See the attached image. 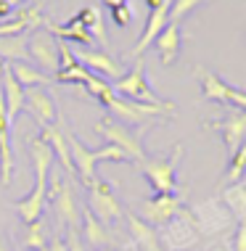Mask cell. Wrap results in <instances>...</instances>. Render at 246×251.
Returning a JSON list of instances; mask_svg holds the SVG:
<instances>
[{"mask_svg": "<svg viewBox=\"0 0 246 251\" xmlns=\"http://www.w3.org/2000/svg\"><path fill=\"white\" fill-rule=\"evenodd\" d=\"M109 114H111L114 122H119V125L125 127H135V125H154V122H162V119H169L175 117L177 106L172 100H167V103L162 106H148V103H135V100H127V98H119L114 96L111 100L106 103Z\"/></svg>", "mask_w": 246, "mask_h": 251, "instance_id": "1", "label": "cell"}, {"mask_svg": "<svg viewBox=\"0 0 246 251\" xmlns=\"http://www.w3.org/2000/svg\"><path fill=\"white\" fill-rule=\"evenodd\" d=\"M156 238H159L162 251H191L199 246L201 233H199V225H196L191 209L183 206L169 222L156 227Z\"/></svg>", "mask_w": 246, "mask_h": 251, "instance_id": "2", "label": "cell"}, {"mask_svg": "<svg viewBox=\"0 0 246 251\" xmlns=\"http://www.w3.org/2000/svg\"><path fill=\"white\" fill-rule=\"evenodd\" d=\"M183 143H175L169 156L164 159H143L140 172L148 180V185L154 188V193H177V167L183 161Z\"/></svg>", "mask_w": 246, "mask_h": 251, "instance_id": "3", "label": "cell"}, {"mask_svg": "<svg viewBox=\"0 0 246 251\" xmlns=\"http://www.w3.org/2000/svg\"><path fill=\"white\" fill-rule=\"evenodd\" d=\"M111 87H114V93H117L119 98L135 100V103H148V106L167 103V98H159L151 90V85H148V79H146V64H143V58L135 61L133 69L125 72L119 79H114Z\"/></svg>", "mask_w": 246, "mask_h": 251, "instance_id": "4", "label": "cell"}, {"mask_svg": "<svg viewBox=\"0 0 246 251\" xmlns=\"http://www.w3.org/2000/svg\"><path fill=\"white\" fill-rule=\"evenodd\" d=\"M95 135L104 138V143L117 146L119 151H125V156L130 161H138L140 164V161L146 159V151H143V146H140V135H135L130 127L114 122L111 117H104V119L95 122Z\"/></svg>", "mask_w": 246, "mask_h": 251, "instance_id": "5", "label": "cell"}, {"mask_svg": "<svg viewBox=\"0 0 246 251\" xmlns=\"http://www.w3.org/2000/svg\"><path fill=\"white\" fill-rule=\"evenodd\" d=\"M27 58L32 61V66L40 72H53L58 69V40L45 29V26H37L32 29V35L27 37Z\"/></svg>", "mask_w": 246, "mask_h": 251, "instance_id": "6", "label": "cell"}, {"mask_svg": "<svg viewBox=\"0 0 246 251\" xmlns=\"http://www.w3.org/2000/svg\"><path fill=\"white\" fill-rule=\"evenodd\" d=\"M87 191H90V201H87V212L93 217H98L104 225H111V222H117L125 217V209H122V203L114 199V188L109 185L106 180L95 177L90 185H87Z\"/></svg>", "mask_w": 246, "mask_h": 251, "instance_id": "7", "label": "cell"}, {"mask_svg": "<svg viewBox=\"0 0 246 251\" xmlns=\"http://www.w3.org/2000/svg\"><path fill=\"white\" fill-rule=\"evenodd\" d=\"M191 214H193L196 225H199L201 238H204V235L222 233V230L233 222V214L228 212V206H225L220 199H207V201L196 203V206L191 209Z\"/></svg>", "mask_w": 246, "mask_h": 251, "instance_id": "8", "label": "cell"}, {"mask_svg": "<svg viewBox=\"0 0 246 251\" xmlns=\"http://www.w3.org/2000/svg\"><path fill=\"white\" fill-rule=\"evenodd\" d=\"M180 209H183V201L177 193H154L151 199L143 201L140 220L148 222L151 227H162L164 222H169Z\"/></svg>", "mask_w": 246, "mask_h": 251, "instance_id": "9", "label": "cell"}, {"mask_svg": "<svg viewBox=\"0 0 246 251\" xmlns=\"http://www.w3.org/2000/svg\"><path fill=\"white\" fill-rule=\"evenodd\" d=\"M24 108L35 117V122L40 127H51L58 119L56 98L51 96L48 87H27L24 90Z\"/></svg>", "mask_w": 246, "mask_h": 251, "instance_id": "10", "label": "cell"}, {"mask_svg": "<svg viewBox=\"0 0 246 251\" xmlns=\"http://www.w3.org/2000/svg\"><path fill=\"white\" fill-rule=\"evenodd\" d=\"M74 58H77L80 66H85L90 74H98V77L104 79H119L122 74V64L119 61H114L111 56H109L106 50H74Z\"/></svg>", "mask_w": 246, "mask_h": 251, "instance_id": "11", "label": "cell"}, {"mask_svg": "<svg viewBox=\"0 0 246 251\" xmlns=\"http://www.w3.org/2000/svg\"><path fill=\"white\" fill-rule=\"evenodd\" d=\"M209 127L220 130L222 143H225V148H228V156L233 153L236 148H241V146L246 143V111H238V108H233V111H230L225 119L212 122Z\"/></svg>", "mask_w": 246, "mask_h": 251, "instance_id": "12", "label": "cell"}, {"mask_svg": "<svg viewBox=\"0 0 246 251\" xmlns=\"http://www.w3.org/2000/svg\"><path fill=\"white\" fill-rule=\"evenodd\" d=\"M66 143H69V153H72V164H74V172L80 175V180H82V185H90V182L98 177L95 175V151H90L82 140L77 138V135H72V132H66Z\"/></svg>", "mask_w": 246, "mask_h": 251, "instance_id": "13", "label": "cell"}, {"mask_svg": "<svg viewBox=\"0 0 246 251\" xmlns=\"http://www.w3.org/2000/svg\"><path fill=\"white\" fill-rule=\"evenodd\" d=\"M167 13H169V5H162V8H156V11H148L146 29H143V35L138 37V43H135V48L130 50V56H133V58H143V53H146V50L154 45V40L159 37V32H162L164 26L169 24Z\"/></svg>", "mask_w": 246, "mask_h": 251, "instance_id": "14", "label": "cell"}, {"mask_svg": "<svg viewBox=\"0 0 246 251\" xmlns=\"http://www.w3.org/2000/svg\"><path fill=\"white\" fill-rule=\"evenodd\" d=\"M127 217V230H130V249L133 251H162L156 227L143 222L138 214H125Z\"/></svg>", "mask_w": 246, "mask_h": 251, "instance_id": "15", "label": "cell"}, {"mask_svg": "<svg viewBox=\"0 0 246 251\" xmlns=\"http://www.w3.org/2000/svg\"><path fill=\"white\" fill-rule=\"evenodd\" d=\"M180 45H183V29H180V24H172V22L164 26V29L159 32V37L154 40V48H156V53H159L164 66H172L177 61V56H180Z\"/></svg>", "mask_w": 246, "mask_h": 251, "instance_id": "16", "label": "cell"}, {"mask_svg": "<svg viewBox=\"0 0 246 251\" xmlns=\"http://www.w3.org/2000/svg\"><path fill=\"white\" fill-rule=\"evenodd\" d=\"M193 77L201 85V96L209 103H228V82L220 74L209 72L207 66H193Z\"/></svg>", "mask_w": 246, "mask_h": 251, "instance_id": "17", "label": "cell"}, {"mask_svg": "<svg viewBox=\"0 0 246 251\" xmlns=\"http://www.w3.org/2000/svg\"><path fill=\"white\" fill-rule=\"evenodd\" d=\"M45 191H48V188H40V185H35L29 193L24 196V199H19L16 203H13V209H16L19 220H22L24 225H32V222L43 220V212H45V206H48Z\"/></svg>", "mask_w": 246, "mask_h": 251, "instance_id": "18", "label": "cell"}, {"mask_svg": "<svg viewBox=\"0 0 246 251\" xmlns=\"http://www.w3.org/2000/svg\"><path fill=\"white\" fill-rule=\"evenodd\" d=\"M27 151H29L32 167H35V185L48 188V172H51V164L56 161L51 146H48L43 138H32L29 146H27Z\"/></svg>", "mask_w": 246, "mask_h": 251, "instance_id": "19", "label": "cell"}, {"mask_svg": "<svg viewBox=\"0 0 246 251\" xmlns=\"http://www.w3.org/2000/svg\"><path fill=\"white\" fill-rule=\"evenodd\" d=\"M0 90H3V98H5V119H8V125H13V119L24 108V87L16 82V77L11 74L8 66L0 77Z\"/></svg>", "mask_w": 246, "mask_h": 251, "instance_id": "20", "label": "cell"}, {"mask_svg": "<svg viewBox=\"0 0 246 251\" xmlns=\"http://www.w3.org/2000/svg\"><path fill=\"white\" fill-rule=\"evenodd\" d=\"M40 138L51 146L53 151V159H58V164L66 169L69 175H74V164H72V153H69V143H66V132L61 130L58 125H51V127H43V135Z\"/></svg>", "mask_w": 246, "mask_h": 251, "instance_id": "21", "label": "cell"}, {"mask_svg": "<svg viewBox=\"0 0 246 251\" xmlns=\"http://www.w3.org/2000/svg\"><path fill=\"white\" fill-rule=\"evenodd\" d=\"M13 151H11V125L5 114H0V185L11 188L13 182Z\"/></svg>", "mask_w": 246, "mask_h": 251, "instance_id": "22", "label": "cell"}, {"mask_svg": "<svg viewBox=\"0 0 246 251\" xmlns=\"http://www.w3.org/2000/svg\"><path fill=\"white\" fill-rule=\"evenodd\" d=\"M80 227H82V238H85L87 246H93V249H109V243H111L109 225H104V222H101L98 217H93L87 209L80 217Z\"/></svg>", "mask_w": 246, "mask_h": 251, "instance_id": "23", "label": "cell"}, {"mask_svg": "<svg viewBox=\"0 0 246 251\" xmlns=\"http://www.w3.org/2000/svg\"><path fill=\"white\" fill-rule=\"evenodd\" d=\"M45 29L51 32L56 40H64V43H80V45H93V37L85 32V26H82V22L77 16L69 19L66 24H45Z\"/></svg>", "mask_w": 246, "mask_h": 251, "instance_id": "24", "label": "cell"}, {"mask_svg": "<svg viewBox=\"0 0 246 251\" xmlns=\"http://www.w3.org/2000/svg\"><path fill=\"white\" fill-rule=\"evenodd\" d=\"M11 74L16 77V82L24 87H48L51 85V74H45V72H40L35 69L32 64H27V61H16L13 66H8Z\"/></svg>", "mask_w": 246, "mask_h": 251, "instance_id": "25", "label": "cell"}, {"mask_svg": "<svg viewBox=\"0 0 246 251\" xmlns=\"http://www.w3.org/2000/svg\"><path fill=\"white\" fill-rule=\"evenodd\" d=\"M77 19L82 22V26H85V32L93 37V43H98L101 48H106L109 40H106V29H104V16H101V11L95 8V5H85Z\"/></svg>", "mask_w": 246, "mask_h": 251, "instance_id": "26", "label": "cell"}, {"mask_svg": "<svg viewBox=\"0 0 246 251\" xmlns=\"http://www.w3.org/2000/svg\"><path fill=\"white\" fill-rule=\"evenodd\" d=\"M220 201L228 206V212L233 214V220L246 222V182H233V185H225Z\"/></svg>", "mask_w": 246, "mask_h": 251, "instance_id": "27", "label": "cell"}, {"mask_svg": "<svg viewBox=\"0 0 246 251\" xmlns=\"http://www.w3.org/2000/svg\"><path fill=\"white\" fill-rule=\"evenodd\" d=\"M244 175H246V143H244L241 148H236V151L228 156V167H225L222 185H233V182H241Z\"/></svg>", "mask_w": 246, "mask_h": 251, "instance_id": "28", "label": "cell"}, {"mask_svg": "<svg viewBox=\"0 0 246 251\" xmlns=\"http://www.w3.org/2000/svg\"><path fill=\"white\" fill-rule=\"evenodd\" d=\"M0 58L8 61H24L27 58V37L24 35H11V37H0Z\"/></svg>", "mask_w": 246, "mask_h": 251, "instance_id": "29", "label": "cell"}, {"mask_svg": "<svg viewBox=\"0 0 246 251\" xmlns=\"http://www.w3.org/2000/svg\"><path fill=\"white\" fill-rule=\"evenodd\" d=\"M82 87H85V90L90 93L95 100H101L104 106H106L114 96H117V93H114V87H111V82H106V79H104V77H98V74H93V77L87 79V82L82 85Z\"/></svg>", "mask_w": 246, "mask_h": 251, "instance_id": "30", "label": "cell"}, {"mask_svg": "<svg viewBox=\"0 0 246 251\" xmlns=\"http://www.w3.org/2000/svg\"><path fill=\"white\" fill-rule=\"evenodd\" d=\"M27 249L32 251H40V249H48V233H45V225L43 220L27 225Z\"/></svg>", "mask_w": 246, "mask_h": 251, "instance_id": "31", "label": "cell"}, {"mask_svg": "<svg viewBox=\"0 0 246 251\" xmlns=\"http://www.w3.org/2000/svg\"><path fill=\"white\" fill-rule=\"evenodd\" d=\"M201 3H204V0H172V3H169V13H167V19H169L172 24H180L183 19H186L191 11L199 8Z\"/></svg>", "mask_w": 246, "mask_h": 251, "instance_id": "32", "label": "cell"}, {"mask_svg": "<svg viewBox=\"0 0 246 251\" xmlns=\"http://www.w3.org/2000/svg\"><path fill=\"white\" fill-rule=\"evenodd\" d=\"M93 74L85 69V66L74 64L72 69H64V72H56V82H74V85H85Z\"/></svg>", "mask_w": 246, "mask_h": 251, "instance_id": "33", "label": "cell"}, {"mask_svg": "<svg viewBox=\"0 0 246 251\" xmlns=\"http://www.w3.org/2000/svg\"><path fill=\"white\" fill-rule=\"evenodd\" d=\"M95 161H130V159L125 156V151H119L117 146L104 143L98 151H95Z\"/></svg>", "mask_w": 246, "mask_h": 251, "instance_id": "34", "label": "cell"}, {"mask_svg": "<svg viewBox=\"0 0 246 251\" xmlns=\"http://www.w3.org/2000/svg\"><path fill=\"white\" fill-rule=\"evenodd\" d=\"M27 32V24L22 22V19L13 13V16L8 19V22L0 24V37H11V35H24Z\"/></svg>", "mask_w": 246, "mask_h": 251, "instance_id": "35", "label": "cell"}, {"mask_svg": "<svg viewBox=\"0 0 246 251\" xmlns=\"http://www.w3.org/2000/svg\"><path fill=\"white\" fill-rule=\"evenodd\" d=\"M228 106L238 108V111H246V90L228 85Z\"/></svg>", "mask_w": 246, "mask_h": 251, "instance_id": "36", "label": "cell"}, {"mask_svg": "<svg viewBox=\"0 0 246 251\" xmlns=\"http://www.w3.org/2000/svg\"><path fill=\"white\" fill-rule=\"evenodd\" d=\"M111 19H114V24H117V26H122V29H125V26L130 24V8H127V5L114 8V11H111Z\"/></svg>", "mask_w": 246, "mask_h": 251, "instance_id": "37", "label": "cell"}, {"mask_svg": "<svg viewBox=\"0 0 246 251\" xmlns=\"http://www.w3.org/2000/svg\"><path fill=\"white\" fill-rule=\"evenodd\" d=\"M233 251H246V222H241L233 238Z\"/></svg>", "mask_w": 246, "mask_h": 251, "instance_id": "38", "label": "cell"}, {"mask_svg": "<svg viewBox=\"0 0 246 251\" xmlns=\"http://www.w3.org/2000/svg\"><path fill=\"white\" fill-rule=\"evenodd\" d=\"M13 16V8L8 3H3V0H0V19H5V22H8V19Z\"/></svg>", "mask_w": 246, "mask_h": 251, "instance_id": "39", "label": "cell"}, {"mask_svg": "<svg viewBox=\"0 0 246 251\" xmlns=\"http://www.w3.org/2000/svg\"><path fill=\"white\" fill-rule=\"evenodd\" d=\"M66 246H69V251H85V249L80 246V241H77V235H74V230H72L69 241H66Z\"/></svg>", "mask_w": 246, "mask_h": 251, "instance_id": "40", "label": "cell"}, {"mask_svg": "<svg viewBox=\"0 0 246 251\" xmlns=\"http://www.w3.org/2000/svg\"><path fill=\"white\" fill-rule=\"evenodd\" d=\"M172 0H146V5H148V11H156V8H162V5H169Z\"/></svg>", "mask_w": 246, "mask_h": 251, "instance_id": "41", "label": "cell"}, {"mask_svg": "<svg viewBox=\"0 0 246 251\" xmlns=\"http://www.w3.org/2000/svg\"><path fill=\"white\" fill-rule=\"evenodd\" d=\"M191 251H228L222 246V243H209V246H204V249H191Z\"/></svg>", "mask_w": 246, "mask_h": 251, "instance_id": "42", "label": "cell"}, {"mask_svg": "<svg viewBox=\"0 0 246 251\" xmlns=\"http://www.w3.org/2000/svg\"><path fill=\"white\" fill-rule=\"evenodd\" d=\"M104 5L109 11H114V8H119V5H127V0H104Z\"/></svg>", "mask_w": 246, "mask_h": 251, "instance_id": "43", "label": "cell"}, {"mask_svg": "<svg viewBox=\"0 0 246 251\" xmlns=\"http://www.w3.org/2000/svg\"><path fill=\"white\" fill-rule=\"evenodd\" d=\"M3 3H8V5H11V8H16V5H19V3H22V0H3Z\"/></svg>", "mask_w": 246, "mask_h": 251, "instance_id": "44", "label": "cell"}, {"mask_svg": "<svg viewBox=\"0 0 246 251\" xmlns=\"http://www.w3.org/2000/svg\"><path fill=\"white\" fill-rule=\"evenodd\" d=\"M3 72H5V61L0 58V77H3Z\"/></svg>", "mask_w": 246, "mask_h": 251, "instance_id": "45", "label": "cell"}, {"mask_svg": "<svg viewBox=\"0 0 246 251\" xmlns=\"http://www.w3.org/2000/svg\"><path fill=\"white\" fill-rule=\"evenodd\" d=\"M0 251H8V249H5V241H3V235H0Z\"/></svg>", "mask_w": 246, "mask_h": 251, "instance_id": "46", "label": "cell"}, {"mask_svg": "<svg viewBox=\"0 0 246 251\" xmlns=\"http://www.w3.org/2000/svg\"><path fill=\"white\" fill-rule=\"evenodd\" d=\"M98 251H111V249H98Z\"/></svg>", "mask_w": 246, "mask_h": 251, "instance_id": "47", "label": "cell"}, {"mask_svg": "<svg viewBox=\"0 0 246 251\" xmlns=\"http://www.w3.org/2000/svg\"><path fill=\"white\" fill-rule=\"evenodd\" d=\"M40 251H48V249H40Z\"/></svg>", "mask_w": 246, "mask_h": 251, "instance_id": "48", "label": "cell"}]
</instances>
